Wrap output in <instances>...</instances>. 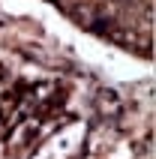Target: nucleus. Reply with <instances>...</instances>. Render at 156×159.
I'll return each instance as SVG.
<instances>
[{"instance_id":"obj_1","label":"nucleus","mask_w":156,"mask_h":159,"mask_svg":"<svg viewBox=\"0 0 156 159\" xmlns=\"http://www.w3.org/2000/svg\"><path fill=\"white\" fill-rule=\"evenodd\" d=\"M96 111H99L105 120L117 117V114H120V96H117L114 90H102V93L96 96Z\"/></svg>"}]
</instances>
